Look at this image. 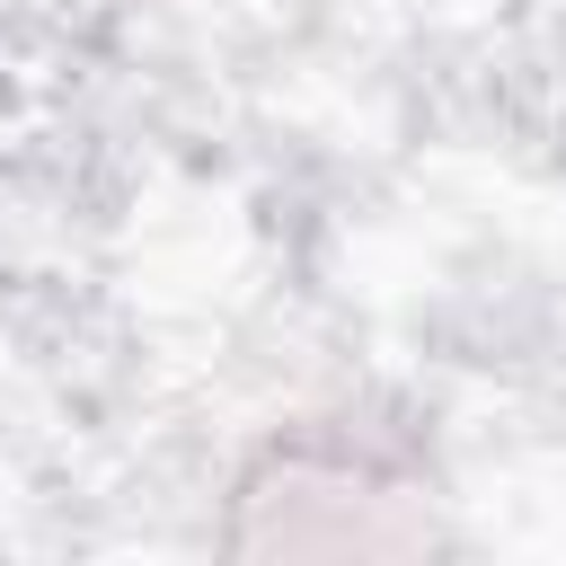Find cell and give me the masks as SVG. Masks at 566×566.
Listing matches in <instances>:
<instances>
[{"label": "cell", "mask_w": 566, "mask_h": 566, "mask_svg": "<svg viewBox=\"0 0 566 566\" xmlns=\"http://www.w3.org/2000/svg\"><path fill=\"white\" fill-rule=\"evenodd\" d=\"M433 486L398 433L318 416L274 433L221 513V566H424Z\"/></svg>", "instance_id": "6da1fadb"}]
</instances>
